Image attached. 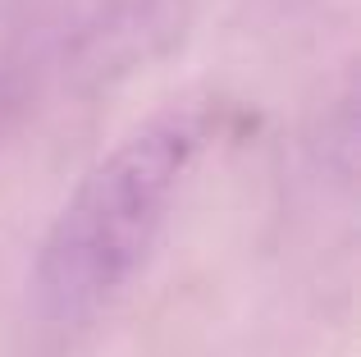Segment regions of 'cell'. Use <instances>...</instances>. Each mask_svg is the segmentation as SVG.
<instances>
[{"label": "cell", "mask_w": 361, "mask_h": 357, "mask_svg": "<svg viewBox=\"0 0 361 357\" xmlns=\"http://www.w3.org/2000/svg\"><path fill=\"white\" fill-rule=\"evenodd\" d=\"M192 156L197 128L183 115H165L115 143L78 178L32 266L46 321H82L137 275Z\"/></svg>", "instance_id": "6da1fadb"}]
</instances>
